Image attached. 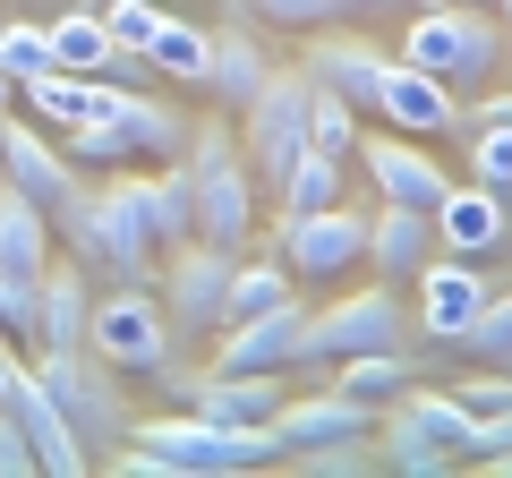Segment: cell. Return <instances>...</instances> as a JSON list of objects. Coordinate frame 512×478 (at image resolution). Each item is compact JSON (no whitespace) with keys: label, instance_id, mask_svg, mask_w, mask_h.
I'll list each match as a JSON object with an SVG mask.
<instances>
[{"label":"cell","instance_id":"8992f818","mask_svg":"<svg viewBox=\"0 0 512 478\" xmlns=\"http://www.w3.org/2000/svg\"><path fill=\"white\" fill-rule=\"evenodd\" d=\"M410 333H419V316L376 274L367 291H342L325 308H308V359L325 368V359H350V350H410Z\"/></svg>","mask_w":512,"mask_h":478},{"label":"cell","instance_id":"30bf717a","mask_svg":"<svg viewBox=\"0 0 512 478\" xmlns=\"http://www.w3.org/2000/svg\"><path fill=\"white\" fill-rule=\"evenodd\" d=\"M282 265L299 282H333L350 265H367V214L359 205H325V214H291L282 222Z\"/></svg>","mask_w":512,"mask_h":478},{"label":"cell","instance_id":"74e56055","mask_svg":"<svg viewBox=\"0 0 512 478\" xmlns=\"http://www.w3.org/2000/svg\"><path fill=\"white\" fill-rule=\"evenodd\" d=\"M103 18H111V43L120 52H154V35H163V0H103Z\"/></svg>","mask_w":512,"mask_h":478},{"label":"cell","instance_id":"f35d334b","mask_svg":"<svg viewBox=\"0 0 512 478\" xmlns=\"http://www.w3.org/2000/svg\"><path fill=\"white\" fill-rule=\"evenodd\" d=\"M60 146H69L77 171H120V163H137V154H128V137L111 129V120H86V129H69Z\"/></svg>","mask_w":512,"mask_h":478},{"label":"cell","instance_id":"83f0119b","mask_svg":"<svg viewBox=\"0 0 512 478\" xmlns=\"http://www.w3.org/2000/svg\"><path fill=\"white\" fill-rule=\"evenodd\" d=\"M419 350H350V359H333V385L342 393H367V402H402L410 385H419Z\"/></svg>","mask_w":512,"mask_h":478},{"label":"cell","instance_id":"e575fe53","mask_svg":"<svg viewBox=\"0 0 512 478\" xmlns=\"http://www.w3.org/2000/svg\"><path fill=\"white\" fill-rule=\"evenodd\" d=\"M461 350H478V359H495V368H512V282H495V299L461 325Z\"/></svg>","mask_w":512,"mask_h":478},{"label":"cell","instance_id":"ee69618b","mask_svg":"<svg viewBox=\"0 0 512 478\" xmlns=\"http://www.w3.org/2000/svg\"><path fill=\"white\" fill-rule=\"evenodd\" d=\"M18 368H26V342L0 325V402H9V385H18Z\"/></svg>","mask_w":512,"mask_h":478},{"label":"cell","instance_id":"2e32d148","mask_svg":"<svg viewBox=\"0 0 512 478\" xmlns=\"http://www.w3.org/2000/svg\"><path fill=\"white\" fill-rule=\"evenodd\" d=\"M384 129H402V137H453L470 129V111H461V94L444 86V77L410 69V60H384V103H376Z\"/></svg>","mask_w":512,"mask_h":478},{"label":"cell","instance_id":"277c9868","mask_svg":"<svg viewBox=\"0 0 512 478\" xmlns=\"http://www.w3.org/2000/svg\"><path fill=\"white\" fill-rule=\"evenodd\" d=\"M393 60H410V69L444 77L453 94H470V86H487L504 69V26L487 9H461V0H419L402 18V52Z\"/></svg>","mask_w":512,"mask_h":478},{"label":"cell","instance_id":"5b68a950","mask_svg":"<svg viewBox=\"0 0 512 478\" xmlns=\"http://www.w3.org/2000/svg\"><path fill=\"white\" fill-rule=\"evenodd\" d=\"M308 94H316L308 69H274V77H265V94L239 111V154H248L256 197H274V188L291 180V163L308 154Z\"/></svg>","mask_w":512,"mask_h":478},{"label":"cell","instance_id":"3957f363","mask_svg":"<svg viewBox=\"0 0 512 478\" xmlns=\"http://www.w3.org/2000/svg\"><path fill=\"white\" fill-rule=\"evenodd\" d=\"M188 180H197V239L239 257L256 239V180H248V154H239V111H214L188 129Z\"/></svg>","mask_w":512,"mask_h":478},{"label":"cell","instance_id":"d590c367","mask_svg":"<svg viewBox=\"0 0 512 478\" xmlns=\"http://www.w3.org/2000/svg\"><path fill=\"white\" fill-rule=\"evenodd\" d=\"M308 146H325V154H359V111H350L333 86L308 94Z\"/></svg>","mask_w":512,"mask_h":478},{"label":"cell","instance_id":"4fadbf2b","mask_svg":"<svg viewBox=\"0 0 512 478\" xmlns=\"http://www.w3.org/2000/svg\"><path fill=\"white\" fill-rule=\"evenodd\" d=\"M410 291H419V333H427V342H461V325L495 299V274H478V257H444V248H436Z\"/></svg>","mask_w":512,"mask_h":478},{"label":"cell","instance_id":"f546056e","mask_svg":"<svg viewBox=\"0 0 512 478\" xmlns=\"http://www.w3.org/2000/svg\"><path fill=\"white\" fill-rule=\"evenodd\" d=\"M291 265H282V248L265 257V248H239V265H231V291H222V325H239V316H256V308H274V299H291Z\"/></svg>","mask_w":512,"mask_h":478},{"label":"cell","instance_id":"bcb514c9","mask_svg":"<svg viewBox=\"0 0 512 478\" xmlns=\"http://www.w3.org/2000/svg\"><path fill=\"white\" fill-rule=\"evenodd\" d=\"M342 9H410V0H342Z\"/></svg>","mask_w":512,"mask_h":478},{"label":"cell","instance_id":"1f68e13d","mask_svg":"<svg viewBox=\"0 0 512 478\" xmlns=\"http://www.w3.org/2000/svg\"><path fill=\"white\" fill-rule=\"evenodd\" d=\"M282 461H291L299 478H367V470H384L376 436H325V444H282Z\"/></svg>","mask_w":512,"mask_h":478},{"label":"cell","instance_id":"836d02e7","mask_svg":"<svg viewBox=\"0 0 512 478\" xmlns=\"http://www.w3.org/2000/svg\"><path fill=\"white\" fill-rule=\"evenodd\" d=\"M0 69L18 77V86L43 77V69H60V60H52V18H9V26H0Z\"/></svg>","mask_w":512,"mask_h":478},{"label":"cell","instance_id":"d6a6232c","mask_svg":"<svg viewBox=\"0 0 512 478\" xmlns=\"http://www.w3.org/2000/svg\"><path fill=\"white\" fill-rule=\"evenodd\" d=\"M188 231H197V180H188V154H180V163L154 171V239L180 248Z\"/></svg>","mask_w":512,"mask_h":478},{"label":"cell","instance_id":"9c48e42d","mask_svg":"<svg viewBox=\"0 0 512 478\" xmlns=\"http://www.w3.org/2000/svg\"><path fill=\"white\" fill-rule=\"evenodd\" d=\"M231 248H214V239L188 231L180 248H163V274H154V291H163L171 308V333H214L222 325V291H231Z\"/></svg>","mask_w":512,"mask_h":478},{"label":"cell","instance_id":"7dc6e473","mask_svg":"<svg viewBox=\"0 0 512 478\" xmlns=\"http://www.w3.org/2000/svg\"><path fill=\"white\" fill-rule=\"evenodd\" d=\"M410 9H419V0H410ZM461 9H495V0H461Z\"/></svg>","mask_w":512,"mask_h":478},{"label":"cell","instance_id":"52a82bcc","mask_svg":"<svg viewBox=\"0 0 512 478\" xmlns=\"http://www.w3.org/2000/svg\"><path fill=\"white\" fill-rule=\"evenodd\" d=\"M35 368H43V385L60 393V410L77 419V436H86L94 453L128 436V419H137V410H128L120 368H111L103 350H86V342H77V350H35Z\"/></svg>","mask_w":512,"mask_h":478},{"label":"cell","instance_id":"8fae6325","mask_svg":"<svg viewBox=\"0 0 512 478\" xmlns=\"http://www.w3.org/2000/svg\"><path fill=\"white\" fill-rule=\"evenodd\" d=\"M214 368H308V299H274V308H256L239 316V325H222V350H214Z\"/></svg>","mask_w":512,"mask_h":478},{"label":"cell","instance_id":"d6986e66","mask_svg":"<svg viewBox=\"0 0 512 478\" xmlns=\"http://www.w3.org/2000/svg\"><path fill=\"white\" fill-rule=\"evenodd\" d=\"M308 77H316V86H333L359 120H376V103H384V52H376V43L325 35V26H316V35H308Z\"/></svg>","mask_w":512,"mask_h":478},{"label":"cell","instance_id":"ab89813d","mask_svg":"<svg viewBox=\"0 0 512 478\" xmlns=\"http://www.w3.org/2000/svg\"><path fill=\"white\" fill-rule=\"evenodd\" d=\"M239 9L265 18V26H291V35H316V26L342 18V0H239Z\"/></svg>","mask_w":512,"mask_h":478},{"label":"cell","instance_id":"9a60e30c","mask_svg":"<svg viewBox=\"0 0 512 478\" xmlns=\"http://www.w3.org/2000/svg\"><path fill=\"white\" fill-rule=\"evenodd\" d=\"M9 410L26 419V436H35V461L52 478H86L94 470V444L77 436V419L60 410V393L43 385V368H18V385H9Z\"/></svg>","mask_w":512,"mask_h":478},{"label":"cell","instance_id":"4dcf8cb0","mask_svg":"<svg viewBox=\"0 0 512 478\" xmlns=\"http://www.w3.org/2000/svg\"><path fill=\"white\" fill-rule=\"evenodd\" d=\"M325 205H342V154L308 146V154L291 163V180L274 188V222H291V214H325Z\"/></svg>","mask_w":512,"mask_h":478},{"label":"cell","instance_id":"f6af8a7d","mask_svg":"<svg viewBox=\"0 0 512 478\" xmlns=\"http://www.w3.org/2000/svg\"><path fill=\"white\" fill-rule=\"evenodd\" d=\"M9 103H18V77H9V69H0V120H9Z\"/></svg>","mask_w":512,"mask_h":478},{"label":"cell","instance_id":"484cf974","mask_svg":"<svg viewBox=\"0 0 512 478\" xmlns=\"http://www.w3.org/2000/svg\"><path fill=\"white\" fill-rule=\"evenodd\" d=\"M18 103H26V120H43V129H86V120H103V77H77V69H43V77H26L18 86Z\"/></svg>","mask_w":512,"mask_h":478},{"label":"cell","instance_id":"8d00e7d4","mask_svg":"<svg viewBox=\"0 0 512 478\" xmlns=\"http://www.w3.org/2000/svg\"><path fill=\"white\" fill-rule=\"evenodd\" d=\"M470 180L478 188H512V120H478L470 129Z\"/></svg>","mask_w":512,"mask_h":478},{"label":"cell","instance_id":"c3c4849f","mask_svg":"<svg viewBox=\"0 0 512 478\" xmlns=\"http://www.w3.org/2000/svg\"><path fill=\"white\" fill-rule=\"evenodd\" d=\"M495 9H504V35H512V0H495Z\"/></svg>","mask_w":512,"mask_h":478},{"label":"cell","instance_id":"5bb4252c","mask_svg":"<svg viewBox=\"0 0 512 478\" xmlns=\"http://www.w3.org/2000/svg\"><path fill=\"white\" fill-rule=\"evenodd\" d=\"M103 120L128 137V154H146V163H180V154H188V129H197L171 94H154V86H111V77H103Z\"/></svg>","mask_w":512,"mask_h":478},{"label":"cell","instance_id":"7a4b0ae2","mask_svg":"<svg viewBox=\"0 0 512 478\" xmlns=\"http://www.w3.org/2000/svg\"><path fill=\"white\" fill-rule=\"evenodd\" d=\"M128 436L154 444L180 478H231V470H265V461H282L274 419L222 427V419H205V410H163V419H154V410H137V419H128Z\"/></svg>","mask_w":512,"mask_h":478},{"label":"cell","instance_id":"ffe728a7","mask_svg":"<svg viewBox=\"0 0 512 478\" xmlns=\"http://www.w3.org/2000/svg\"><path fill=\"white\" fill-rule=\"evenodd\" d=\"M0 171H9L18 188H35L43 205H60L77 180H86V171L69 163V146H52V129H43V120H18V111L0 120Z\"/></svg>","mask_w":512,"mask_h":478},{"label":"cell","instance_id":"ac0fdd59","mask_svg":"<svg viewBox=\"0 0 512 478\" xmlns=\"http://www.w3.org/2000/svg\"><path fill=\"white\" fill-rule=\"evenodd\" d=\"M384 402H367V393H342V385H316V393H282L274 410V436L282 444H325V436H376Z\"/></svg>","mask_w":512,"mask_h":478},{"label":"cell","instance_id":"7bdbcfd3","mask_svg":"<svg viewBox=\"0 0 512 478\" xmlns=\"http://www.w3.org/2000/svg\"><path fill=\"white\" fill-rule=\"evenodd\" d=\"M103 77H111V86H163L146 52H111V69H103Z\"/></svg>","mask_w":512,"mask_h":478},{"label":"cell","instance_id":"4316f807","mask_svg":"<svg viewBox=\"0 0 512 478\" xmlns=\"http://www.w3.org/2000/svg\"><path fill=\"white\" fill-rule=\"evenodd\" d=\"M146 60H154V77H163V86L205 94V77H214V26H197V18H180V9H171Z\"/></svg>","mask_w":512,"mask_h":478},{"label":"cell","instance_id":"7c38bea8","mask_svg":"<svg viewBox=\"0 0 512 478\" xmlns=\"http://www.w3.org/2000/svg\"><path fill=\"white\" fill-rule=\"evenodd\" d=\"M359 171H367V188H376L384 205H427V214H436V197L453 188V171H444L419 137H402V129L359 137Z\"/></svg>","mask_w":512,"mask_h":478},{"label":"cell","instance_id":"6da1fadb","mask_svg":"<svg viewBox=\"0 0 512 478\" xmlns=\"http://www.w3.org/2000/svg\"><path fill=\"white\" fill-rule=\"evenodd\" d=\"M52 231L94 282H154L163 274V239H154V171H103V180H77L52 205Z\"/></svg>","mask_w":512,"mask_h":478},{"label":"cell","instance_id":"44dd1931","mask_svg":"<svg viewBox=\"0 0 512 478\" xmlns=\"http://www.w3.org/2000/svg\"><path fill=\"white\" fill-rule=\"evenodd\" d=\"M222 9H239V0H222ZM265 77H274V60H265V43H256L248 9L222 18V26H214V77H205V94H214L222 111H248L256 94H265Z\"/></svg>","mask_w":512,"mask_h":478},{"label":"cell","instance_id":"cb8c5ba5","mask_svg":"<svg viewBox=\"0 0 512 478\" xmlns=\"http://www.w3.org/2000/svg\"><path fill=\"white\" fill-rule=\"evenodd\" d=\"M52 239H60V231H52V205L0 171V274L43 282V265H52Z\"/></svg>","mask_w":512,"mask_h":478},{"label":"cell","instance_id":"603a6c76","mask_svg":"<svg viewBox=\"0 0 512 478\" xmlns=\"http://www.w3.org/2000/svg\"><path fill=\"white\" fill-rule=\"evenodd\" d=\"M94 325V291H86V265L77 257H52L35 282V350H77Z\"/></svg>","mask_w":512,"mask_h":478},{"label":"cell","instance_id":"ba28073f","mask_svg":"<svg viewBox=\"0 0 512 478\" xmlns=\"http://www.w3.org/2000/svg\"><path fill=\"white\" fill-rule=\"evenodd\" d=\"M86 350H103L120 376H154L171 359V308L154 282H120V291L94 299V325H86Z\"/></svg>","mask_w":512,"mask_h":478},{"label":"cell","instance_id":"d4e9b609","mask_svg":"<svg viewBox=\"0 0 512 478\" xmlns=\"http://www.w3.org/2000/svg\"><path fill=\"white\" fill-rule=\"evenodd\" d=\"M376 453H384V470H402V478H453V470H461V453H453V444H444L410 402H384Z\"/></svg>","mask_w":512,"mask_h":478},{"label":"cell","instance_id":"7402d4cb","mask_svg":"<svg viewBox=\"0 0 512 478\" xmlns=\"http://www.w3.org/2000/svg\"><path fill=\"white\" fill-rule=\"evenodd\" d=\"M436 257V214L427 205H384L367 214V265H376L384 282H419V265Z\"/></svg>","mask_w":512,"mask_h":478},{"label":"cell","instance_id":"60d3db41","mask_svg":"<svg viewBox=\"0 0 512 478\" xmlns=\"http://www.w3.org/2000/svg\"><path fill=\"white\" fill-rule=\"evenodd\" d=\"M0 478H43V461H35V436H26V419L9 402H0Z\"/></svg>","mask_w":512,"mask_h":478},{"label":"cell","instance_id":"f1b7e54d","mask_svg":"<svg viewBox=\"0 0 512 478\" xmlns=\"http://www.w3.org/2000/svg\"><path fill=\"white\" fill-rule=\"evenodd\" d=\"M111 18H103V0H86V9H60L52 18V60L60 69H77V77H103L111 69Z\"/></svg>","mask_w":512,"mask_h":478},{"label":"cell","instance_id":"e0dca14e","mask_svg":"<svg viewBox=\"0 0 512 478\" xmlns=\"http://www.w3.org/2000/svg\"><path fill=\"white\" fill-rule=\"evenodd\" d=\"M504 231H512L504 188L453 180V188L436 197V248H444V257H487V248H504Z\"/></svg>","mask_w":512,"mask_h":478},{"label":"cell","instance_id":"b9f144b4","mask_svg":"<svg viewBox=\"0 0 512 478\" xmlns=\"http://www.w3.org/2000/svg\"><path fill=\"white\" fill-rule=\"evenodd\" d=\"M453 393L478 410V419H487V410H512V368H495V359H487V368H478V376H461Z\"/></svg>","mask_w":512,"mask_h":478}]
</instances>
